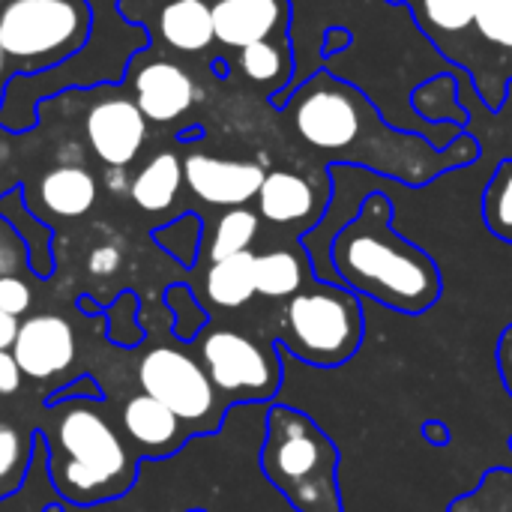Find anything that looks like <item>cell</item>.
I'll list each match as a JSON object with an SVG mask.
<instances>
[{
    "mask_svg": "<svg viewBox=\"0 0 512 512\" xmlns=\"http://www.w3.org/2000/svg\"><path fill=\"white\" fill-rule=\"evenodd\" d=\"M138 384L141 393L159 399L168 411H174L189 426L192 435H210L219 429L225 402L216 393L201 360H195L183 348H150L138 363Z\"/></svg>",
    "mask_w": 512,
    "mask_h": 512,
    "instance_id": "cell-8",
    "label": "cell"
},
{
    "mask_svg": "<svg viewBox=\"0 0 512 512\" xmlns=\"http://www.w3.org/2000/svg\"><path fill=\"white\" fill-rule=\"evenodd\" d=\"M132 99L147 123H174L198 99L192 75L171 60H150L132 66Z\"/></svg>",
    "mask_w": 512,
    "mask_h": 512,
    "instance_id": "cell-13",
    "label": "cell"
},
{
    "mask_svg": "<svg viewBox=\"0 0 512 512\" xmlns=\"http://www.w3.org/2000/svg\"><path fill=\"white\" fill-rule=\"evenodd\" d=\"M15 333H18V318L6 315V312L0 309V348H12Z\"/></svg>",
    "mask_w": 512,
    "mask_h": 512,
    "instance_id": "cell-34",
    "label": "cell"
},
{
    "mask_svg": "<svg viewBox=\"0 0 512 512\" xmlns=\"http://www.w3.org/2000/svg\"><path fill=\"white\" fill-rule=\"evenodd\" d=\"M327 210V195H321L303 174L297 171H267L258 189V213L270 225L312 231Z\"/></svg>",
    "mask_w": 512,
    "mask_h": 512,
    "instance_id": "cell-14",
    "label": "cell"
},
{
    "mask_svg": "<svg viewBox=\"0 0 512 512\" xmlns=\"http://www.w3.org/2000/svg\"><path fill=\"white\" fill-rule=\"evenodd\" d=\"M306 252L294 255L291 249H273L264 255H255V288L264 297L273 300H291L297 291L306 288V279L315 276L312 264H306Z\"/></svg>",
    "mask_w": 512,
    "mask_h": 512,
    "instance_id": "cell-23",
    "label": "cell"
},
{
    "mask_svg": "<svg viewBox=\"0 0 512 512\" xmlns=\"http://www.w3.org/2000/svg\"><path fill=\"white\" fill-rule=\"evenodd\" d=\"M258 228H261V219L249 207H231V210H225L219 216L216 228H213L210 243H207L210 264L213 261H222V258H231V255H240V252H249V246L258 237Z\"/></svg>",
    "mask_w": 512,
    "mask_h": 512,
    "instance_id": "cell-24",
    "label": "cell"
},
{
    "mask_svg": "<svg viewBox=\"0 0 512 512\" xmlns=\"http://www.w3.org/2000/svg\"><path fill=\"white\" fill-rule=\"evenodd\" d=\"M9 351L24 378L48 381V378L72 369L78 342H75V330L66 318L42 312V315H30V318L18 321V333H15V342Z\"/></svg>",
    "mask_w": 512,
    "mask_h": 512,
    "instance_id": "cell-10",
    "label": "cell"
},
{
    "mask_svg": "<svg viewBox=\"0 0 512 512\" xmlns=\"http://www.w3.org/2000/svg\"><path fill=\"white\" fill-rule=\"evenodd\" d=\"M483 225L504 243L512 246V159L498 162L495 174L489 177L480 201Z\"/></svg>",
    "mask_w": 512,
    "mask_h": 512,
    "instance_id": "cell-25",
    "label": "cell"
},
{
    "mask_svg": "<svg viewBox=\"0 0 512 512\" xmlns=\"http://www.w3.org/2000/svg\"><path fill=\"white\" fill-rule=\"evenodd\" d=\"M120 426L129 447L144 459L174 456L192 435L189 426L174 411H168L159 399L147 393H138L123 405Z\"/></svg>",
    "mask_w": 512,
    "mask_h": 512,
    "instance_id": "cell-15",
    "label": "cell"
},
{
    "mask_svg": "<svg viewBox=\"0 0 512 512\" xmlns=\"http://www.w3.org/2000/svg\"><path fill=\"white\" fill-rule=\"evenodd\" d=\"M405 6L414 12L417 27L435 42V48L441 54L462 33L468 36L474 30L477 0H408Z\"/></svg>",
    "mask_w": 512,
    "mask_h": 512,
    "instance_id": "cell-21",
    "label": "cell"
},
{
    "mask_svg": "<svg viewBox=\"0 0 512 512\" xmlns=\"http://www.w3.org/2000/svg\"><path fill=\"white\" fill-rule=\"evenodd\" d=\"M42 512H63L60 507H48V510H42Z\"/></svg>",
    "mask_w": 512,
    "mask_h": 512,
    "instance_id": "cell-37",
    "label": "cell"
},
{
    "mask_svg": "<svg viewBox=\"0 0 512 512\" xmlns=\"http://www.w3.org/2000/svg\"><path fill=\"white\" fill-rule=\"evenodd\" d=\"M57 159H60L57 165H81L84 153H81V147H78V144H63V147H60V156H57Z\"/></svg>",
    "mask_w": 512,
    "mask_h": 512,
    "instance_id": "cell-35",
    "label": "cell"
},
{
    "mask_svg": "<svg viewBox=\"0 0 512 512\" xmlns=\"http://www.w3.org/2000/svg\"><path fill=\"white\" fill-rule=\"evenodd\" d=\"M183 183V159H177L171 150H162L132 177L129 198L144 213H162L177 201Z\"/></svg>",
    "mask_w": 512,
    "mask_h": 512,
    "instance_id": "cell-20",
    "label": "cell"
},
{
    "mask_svg": "<svg viewBox=\"0 0 512 512\" xmlns=\"http://www.w3.org/2000/svg\"><path fill=\"white\" fill-rule=\"evenodd\" d=\"M198 354L225 405L273 402L282 390V357L276 345H264L240 330L213 327L198 336Z\"/></svg>",
    "mask_w": 512,
    "mask_h": 512,
    "instance_id": "cell-7",
    "label": "cell"
},
{
    "mask_svg": "<svg viewBox=\"0 0 512 512\" xmlns=\"http://www.w3.org/2000/svg\"><path fill=\"white\" fill-rule=\"evenodd\" d=\"M84 141L108 168H126L147 141V117L132 96L114 93L96 99L84 114Z\"/></svg>",
    "mask_w": 512,
    "mask_h": 512,
    "instance_id": "cell-9",
    "label": "cell"
},
{
    "mask_svg": "<svg viewBox=\"0 0 512 512\" xmlns=\"http://www.w3.org/2000/svg\"><path fill=\"white\" fill-rule=\"evenodd\" d=\"M213 36L225 48L291 36V0H213Z\"/></svg>",
    "mask_w": 512,
    "mask_h": 512,
    "instance_id": "cell-12",
    "label": "cell"
},
{
    "mask_svg": "<svg viewBox=\"0 0 512 512\" xmlns=\"http://www.w3.org/2000/svg\"><path fill=\"white\" fill-rule=\"evenodd\" d=\"M12 75H15L12 60H9V54H6V48H3V42H0V99H3V90H6V84H9Z\"/></svg>",
    "mask_w": 512,
    "mask_h": 512,
    "instance_id": "cell-36",
    "label": "cell"
},
{
    "mask_svg": "<svg viewBox=\"0 0 512 512\" xmlns=\"http://www.w3.org/2000/svg\"><path fill=\"white\" fill-rule=\"evenodd\" d=\"M120 264H123V255H120V249L111 246V243H102V246L90 249V255H87V270H90L93 276H102V279L111 276V273H117Z\"/></svg>",
    "mask_w": 512,
    "mask_h": 512,
    "instance_id": "cell-29",
    "label": "cell"
},
{
    "mask_svg": "<svg viewBox=\"0 0 512 512\" xmlns=\"http://www.w3.org/2000/svg\"><path fill=\"white\" fill-rule=\"evenodd\" d=\"M279 111L288 117L300 141L330 156L333 165L366 168L411 189L429 186L441 174L480 159L474 135L462 132L441 150L417 132L390 126L360 87L327 69L294 87Z\"/></svg>",
    "mask_w": 512,
    "mask_h": 512,
    "instance_id": "cell-1",
    "label": "cell"
},
{
    "mask_svg": "<svg viewBox=\"0 0 512 512\" xmlns=\"http://www.w3.org/2000/svg\"><path fill=\"white\" fill-rule=\"evenodd\" d=\"M87 0H9L0 9V42L21 72L54 69L90 36Z\"/></svg>",
    "mask_w": 512,
    "mask_h": 512,
    "instance_id": "cell-6",
    "label": "cell"
},
{
    "mask_svg": "<svg viewBox=\"0 0 512 512\" xmlns=\"http://www.w3.org/2000/svg\"><path fill=\"white\" fill-rule=\"evenodd\" d=\"M474 33L486 48L483 60H480V69L474 75L477 90L483 87L480 99L492 111H501L492 75H498V87L507 93V78H510L512 63V0H477Z\"/></svg>",
    "mask_w": 512,
    "mask_h": 512,
    "instance_id": "cell-16",
    "label": "cell"
},
{
    "mask_svg": "<svg viewBox=\"0 0 512 512\" xmlns=\"http://www.w3.org/2000/svg\"><path fill=\"white\" fill-rule=\"evenodd\" d=\"M30 303H33V297H30V288H27V282H21L18 276H0V309L6 312V315H12V318H21V315H27L30 312Z\"/></svg>",
    "mask_w": 512,
    "mask_h": 512,
    "instance_id": "cell-28",
    "label": "cell"
},
{
    "mask_svg": "<svg viewBox=\"0 0 512 512\" xmlns=\"http://www.w3.org/2000/svg\"><path fill=\"white\" fill-rule=\"evenodd\" d=\"M30 453H33L30 435H24L15 423L0 417V501L21 486L30 465Z\"/></svg>",
    "mask_w": 512,
    "mask_h": 512,
    "instance_id": "cell-26",
    "label": "cell"
},
{
    "mask_svg": "<svg viewBox=\"0 0 512 512\" xmlns=\"http://www.w3.org/2000/svg\"><path fill=\"white\" fill-rule=\"evenodd\" d=\"M105 186H108L111 195H129L132 180H129L126 168H108V171H105Z\"/></svg>",
    "mask_w": 512,
    "mask_h": 512,
    "instance_id": "cell-33",
    "label": "cell"
},
{
    "mask_svg": "<svg viewBox=\"0 0 512 512\" xmlns=\"http://www.w3.org/2000/svg\"><path fill=\"white\" fill-rule=\"evenodd\" d=\"M42 435L48 447V477L63 501L75 507L105 504L135 486V456L102 414L99 399L72 396L48 402Z\"/></svg>",
    "mask_w": 512,
    "mask_h": 512,
    "instance_id": "cell-3",
    "label": "cell"
},
{
    "mask_svg": "<svg viewBox=\"0 0 512 512\" xmlns=\"http://www.w3.org/2000/svg\"><path fill=\"white\" fill-rule=\"evenodd\" d=\"M96 177L84 165H54L39 180V198L45 210L60 219H78L96 204Z\"/></svg>",
    "mask_w": 512,
    "mask_h": 512,
    "instance_id": "cell-19",
    "label": "cell"
},
{
    "mask_svg": "<svg viewBox=\"0 0 512 512\" xmlns=\"http://www.w3.org/2000/svg\"><path fill=\"white\" fill-rule=\"evenodd\" d=\"M498 372H501V381H504V390L512 399V324L501 333L498 339Z\"/></svg>",
    "mask_w": 512,
    "mask_h": 512,
    "instance_id": "cell-31",
    "label": "cell"
},
{
    "mask_svg": "<svg viewBox=\"0 0 512 512\" xmlns=\"http://www.w3.org/2000/svg\"><path fill=\"white\" fill-rule=\"evenodd\" d=\"M0 3H9V0H0Z\"/></svg>",
    "mask_w": 512,
    "mask_h": 512,
    "instance_id": "cell-40",
    "label": "cell"
},
{
    "mask_svg": "<svg viewBox=\"0 0 512 512\" xmlns=\"http://www.w3.org/2000/svg\"><path fill=\"white\" fill-rule=\"evenodd\" d=\"M159 39L180 51L198 54L216 42L213 36V3L210 0H162L156 9Z\"/></svg>",
    "mask_w": 512,
    "mask_h": 512,
    "instance_id": "cell-18",
    "label": "cell"
},
{
    "mask_svg": "<svg viewBox=\"0 0 512 512\" xmlns=\"http://www.w3.org/2000/svg\"><path fill=\"white\" fill-rule=\"evenodd\" d=\"M351 45V30L345 27H327V36H324V57H333L336 51H345Z\"/></svg>",
    "mask_w": 512,
    "mask_h": 512,
    "instance_id": "cell-32",
    "label": "cell"
},
{
    "mask_svg": "<svg viewBox=\"0 0 512 512\" xmlns=\"http://www.w3.org/2000/svg\"><path fill=\"white\" fill-rule=\"evenodd\" d=\"M267 171L246 159H219L210 153H189L183 159V180L195 198L210 207H246L258 198Z\"/></svg>",
    "mask_w": 512,
    "mask_h": 512,
    "instance_id": "cell-11",
    "label": "cell"
},
{
    "mask_svg": "<svg viewBox=\"0 0 512 512\" xmlns=\"http://www.w3.org/2000/svg\"><path fill=\"white\" fill-rule=\"evenodd\" d=\"M510 78H512V63H510Z\"/></svg>",
    "mask_w": 512,
    "mask_h": 512,
    "instance_id": "cell-39",
    "label": "cell"
},
{
    "mask_svg": "<svg viewBox=\"0 0 512 512\" xmlns=\"http://www.w3.org/2000/svg\"><path fill=\"white\" fill-rule=\"evenodd\" d=\"M255 294V252L213 261L204 273V297L219 309H240Z\"/></svg>",
    "mask_w": 512,
    "mask_h": 512,
    "instance_id": "cell-22",
    "label": "cell"
},
{
    "mask_svg": "<svg viewBox=\"0 0 512 512\" xmlns=\"http://www.w3.org/2000/svg\"><path fill=\"white\" fill-rule=\"evenodd\" d=\"M339 447L303 411L270 405L261 471L297 512H345L339 492Z\"/></svg>",
    "mask_w": 512,
    "mask_h": 512,
    "instance_id": "cell-4",
    "label": "cell"
},
{
    "mask_svg": "<svg viewBox=\"0 0 512 512\" xmlns=\"http://www.w3.org/2000/svg\"><path fill=\"white\" fill-rule=\"evenodd\" d=\"M396 204L369 192L330 240V267L348 291L399 315H423L444 294L435 258L393 228Z\"/></svg>",
    "mask_w": 512,
    "mask_h": 512,
    "instance_id": "cell-2",
    "label": "cell"
},
{
    "mask_svg": "<svg viewBox=\"0 0 512 512\" xmlns=\"http://www.w3.org/2000/svg\"><path fill=\"white\" fill-rule=\"evenodd\" d=\"M156 240H159L180 264H192V261H195V252H198V243H201V222H198V216L186 213V216L174 219L171 225L159 228V231H156Z\"/></svg>",
    "mask_w": 512,
    "mask_h": 512,
    "instance_id": "cell-27",
    "label": "cell"
},
{
    "mask_svg": "<svg viewBox=\"0 0 512 512\" xmlns=\"http://www.w3.org/2000/svg\"><path fill=\"white\" fill-rule=\"evenodd\" d=\"M366 318L354 291L318 282L297 291L282 315V348L306 366L339 369L363 345Z\"/></svg>",
    "mask_w": 512,
    "mask_h": 512,
    "instance_id": "cell-5",
    "label": "cell"
},
{
    "mask_svg": "<svg viewBox=\"0 0 512 512\" xmlns=\"http://www.w3.org/2000/svg\"><path fill=\"white\" fill-rule=\"evenodd\" d=\"M21 369H18V363H15V357H12V351L9 348H0V396H12V393H18V387H21Z\"/></svg>",
    "mask_w": 512,
    "mask_h": 512,
    "instance_id": "cell-30",
    "label": "cell"
},
{
    "mask_svg": "<svg viewBox=\"0 0 512 512\" xmlns=\"http://www.w3.org/2000/svg\"><path fill=\"white\" fill-rule=\"evenodd\" d=\"M390 3H408V0H390Z\"/></svg>",
    "mask_w": 512,
    "mask_h": 512,
    "instance_id": "cell-38",
    "label": "cell"
},
{
    "mask_svg": "<svg viewBox=\"0 0 512 512\" xmlns=\"http://www.w3.org/2000/svg\"><path fill=\"white\" fill-rule=\"evenodd\" d=\"M237 66L249 84L264 90V96L282 108L291 96V75H294V51H291V36L285 39H264L252 42L237 51Z\"/></svg>",
    "mask_w": 512,
    "mask_h": 512,
    "instance_id": "cell-17",
    "label": "cell"
}]
</instances>
